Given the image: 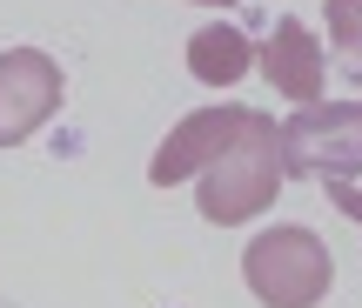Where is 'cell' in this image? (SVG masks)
Returning <instances> with one entry per match:
<instances>
[{
	"mask_svg": "<svg viewBox=\"0 0 362 308\" xmlns=\"http://www.w3.org/2000/svg\"><path fill=\"white\" fill-rule=\"evenodd\" d=\"M242 282L262 308H315L336 282V261H329V242L315 228H262L242 255Z\"/></svg>",
	"mask_w": 362,
	"mask_h": 308,
	"instance_id": "2",
	"label": "cell"
},
{
	"mask_svg": "<svg viewBox=\"0 0 362 308\" xmlns=\"http://www.w3.org/2000/svg\"><path fill=\"white\" fill-rule=\"evenodd\" d=\"M67 81L61 61L40 47H7L0 54V148H21L27 134H40L61 107Z\"/></svg>",
	"mask_w": 362,
	"mask_h": 308,
	"instance_id": "4",
	"label": "cell"
},
{
	"mask_svg": "<svg viewBox=\"0 0 362 308\" xmlns=\"http://www.w3.org/2000/svg\"><path fill=\"white\" fill-rule=\"evenodd\" d=\"M202 7H228V0H202Z\"/></svg>",
	"mask_w": 362,
	"mask_h": 308,
	"instance_id": "10",
	"label": "cell"
},
{
	"mask_svg": "<svg viewBox=\"0 0 362 308\" xmlns=\"http://www.w3.org/2000/svg\"><path fill=\"white\" fill-rule=\"evenodd\" d=\"M322 194H329L349 221H362V188H356V181H322Z\"/></svg>",
	"mask_w": 362,
	"mask_h": 308,
	"instance_id": "9",
	"label": "cell"
},
{
	"mask_svg": "<svg viewBox=\"0 0 362 308\" xmlns=\"http://www.w3.org/2000/svg\"><path fill=\"white\" fill-rule=\"evenodd\" d=\"M248 67H255V40L235 20H208L202 34L188 40V74L202 81V88H235Z\"/></svg>",
	"mask_w": 362,
	"mask_h": 308,
	"instance_id": "7",
	"label": "cell"
},
{
	"mask_svg": "<svg viewBox=\"0 0 362 308\" xmlns=\"http://www.w3.org/2000/svg\"><path fill=\"white\" fill-rule=\"evenodd\" d=\"M282 181H288V167H282V121L275 114H248V128L202 167V221H215V228L255 221L262 208H275Z\"/></svg>",
	"mask_w": 362,
	"mask_h": 308,
	"instance_id": "1",
	"label": "cell"
},
{
	"mask_svg": "<svg viewBox=\"0 0 362 308\" xmlns=\"http://www.w3.org/2000/svg\"><path fill=\"white\" fill-rule=\"evenodd\" d=\"M255 67L269 74L275 94H288V101H302V107H315L322 88H329V47L302 20H275L269 40L255 47Z\"/></svg>",
	"mask_w": 362,
	"mask_h": 308,
	"instance_id": "6",
	"label": "cell"
},
{
	"mask_svg": "<svg viewBox=\"0 0 362 308\" xmlns=\"http://www.w3.org/2000/svg\"><path fill=\"white\" fill-rule=\"evenodd\" d=\"M322 27H329V47H336L342 74L362 88V0H322Z\"/></svg>",
	"mask_w": 362,
	"mask_h": 308,
	"instance_id": "8",
	"label": "cell"
},
{
	"mask_svg": "<svg viewBox=\"0 0 362 308\" xmlns=\"http://www.w3.org/2000/svg\"><path fill=\"white\" fill-rule=\"evenodd\" d=\"M248 114H255V107H235V101L194 107L181 128H168V141L155 148V161H148V181H155V188H181L188 174H202V167H208L221 148L235 141V134L248 128Z\"/></svg>",
	"mask_w": 362,
	"mask_h": 308,
	"instance_id": "5",
	"label": "cell"
},
{
	"mask_svg": "<svg viewBox=\"0 0 362 308\" xmlns=\"http://www.w3.org/2000/svg\"><path fill=\"white\" fill-rule=\"evenodd\" d=\"M282 167L315 181H362V101H315L282 128Z\"/></svg>",
	"mask_w": 362,
	"mask_h": 308,
	"instance_id": "3",
	"label": "cell"
}]
</instances>
